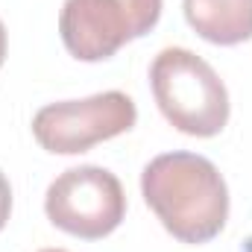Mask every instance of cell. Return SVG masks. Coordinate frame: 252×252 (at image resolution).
<instances>
[{"instance_id": "cell-4", "label": "cell", "mask_w": 252, "mask_h": 252, "mask_svg": "<svg viewBox=\"0 0 252 252\" xmlns=\"http://www.w3.org/2000/svg\"><path fill=\"white\" fill-rule=\"evenodd\" d=\"M44 211L56 229L82 241H100L124 223L126 193L112 170L82 164L53 179L44 196Z\"/></svg>"}, {"instance_id": "cell-8", "label": "cell", "mask_w": 252, "mask_h": 252, "mask_svg": "<svg viewBox=\"0 0 252 252\" xmlns=\"http://www.w3.org/2000/svg\"><path fill=\"white\" fill-rule=\"evenodd\" d=\"M6 47H9V38H6V27H3V21H0V67L6 62Z\"/></svg>"}, {"instance_id": "cell-3", "label": "cell", "mask_w": 252, "mask_h": 252, "mask_svg": "<svg viewBox=\"0 0 252 252\" xmlns=\"http://www.w3.org/2000/svg\"><path fill=\"white\" fill-rule=\"evenodd\" d=\"M161 18V0H64L59 35L79 62L112 59L124 44L147 35Z\"/></svg>"}, {"instance_id": "cell-1", "label": "cell", "mask_w": 252, "mask_h": 252, "mask_svg": "<svg viewBox=\"0 0 252 252\" xmlns=\"http://www.w3.org/2000/svg\"><path fill=\"white\" fill-rule=\"evenodd\" d=\"M141 190L161 226L182 244H208L229 220V188L205 156H156L141 173Z\"/></svg>"}, {"instance_id": "cell-9", "label": "cell", "mask_w": 252, "mask_h": 252, "mask_svg": "<svg viewBox=\"0 0 252 252\" xmlns=\"http://www.w3.org/2000/svg\"><path fill=\"white\" fill-rule=\"evenodd\" d=\"M41 252H67V250H41Z\"/></svg>"}, {"instance_id": "cell-6", "label": "cell", "mask_w": 252, "mask_h": 252, "mask_svg": "<svg viewBox=\"0 0 252 252\" xmlns=\"http://www.w3.org/2000/svg\"><path fill=\"white\" fill-rule=\"evenodd\" d=\"M190 30L220 47L252 38V0H182Z\"/></svg>"}, {"instance_id": "cell-5", "label": "cell", "mask_w": 252, "mask_h": 252, "mask_svg": "<svg viewBox=\"0 0 252 252\" xmlns=\"http://www.w3.org/2000/svg\"><path fill=\"white\" fill-rule=\"evenodd\" d=\"M138 121V109L124 91H103L85 100L50 103L35 112L32 135L41 150L53 156H76L100 141L129 132Z\"/></svg>"}, {"instance_id": "cell-7", "label": "cell", "mask_w": 252, "mask_h": 252, "mask_svg": "<svg viewBox=\"0 0 252 252\" xmlns=\"http://www.w3.org/2000/svg\"><path fill=\"white\" fill-rule=\"evenodd\" d=\"M9 214H12V188H9V179L0 173V232L9 220Z\"/></svg>"}, {"instance_id": "cell-2", "label": "cell", "mask_w": 252, "mask_h": 252, "mask_svg": "<svg viewBox=\"0 0 252 252\" xmlns=\"http://www.w3.org/2000/svg\"><path fill=\"white\" fill-rule=\"evenodd\" d=\"M153 97L167 124L193 138H214L229 124V91L217 70L185 47H164L150 67Z\"/></svg>"}]
</instances>
